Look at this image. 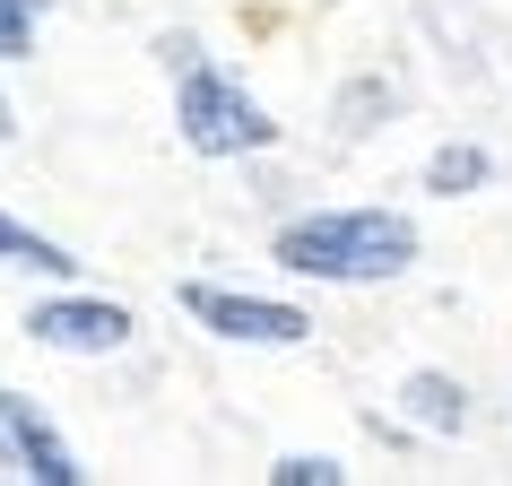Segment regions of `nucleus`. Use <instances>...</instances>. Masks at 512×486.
Here are the masks:
<instances>
[{"mask_svg": "<svg viewBox=\"0 0 512 486\" xmlns=\"http://www.w3.org/2000/svg\"><path fill=\"white\" fill-rule=\"evenodd\" d=\"M270 261L296 278H330V287H374L417 261V226L400 209H313L270 235Z\"/></svg>", "mask_w": 512, "mask_h": 486, "instance_id": "f257e3e1", "label": "nucleus"}, {"mask_svg": "<svg viewBox=\"0 0 512 486\" xmlns=\"http://www.w3.org/2000/svg\"><path fill=\"white\" fill-rule=\"evenodd\" d=\"M174 122H183L191 157H252V148H278L270 105H261L235 70H217L209 53L174 61Z\"/></svg>", "mask_w": 512, "mask_h": 486, "instance_id": "f03ea898", "label": "nucleus"}, {"mask_svg": "<svg viewBox=\"0 0 512 486\" xmlns=\"http://www.w3.org/2000/svg\"><path fill=\"white\" fill-rule=\"evenodd\" d=\"M174 296H183V313L200 330L235 339V348H304V339H313V313H304V304L243 296V287H209V278H183Z\"/></svg>", "mask_w": 512, "mask_h": 486, "instance_id": "7ed1b4c3", "label": "nucleus"}, {"mask_svg": "<svg viewBox=\"0 0 512 486\" xmlns=\"http://www.w3.org/2000/svg\"><path fill=\"white\" fill-rule=\"evenodd\" d=\"M0 478H35V486H79L87 469L70 460V443L53 434V417L0 382Z\"/></svg>", "mask_w": 512, "mask_h": 486, "instance_id": "20e7f679", "label": "nucleus"}, {"mask_svg": "<svg viewBox=\"0 0 512 486\" xmlns=\"http://www.w3.org/2000/svg\"><path fill=\"white\" fill-rule=\"evenodd\" d=\"M35 348H61V356H113L131 339V304H105V296H44L27 304V322H18Z\"/></svg>", "mask_w": 512, "mask_h": 486, "instance_id": "39448f33", "label": "nucleus"}, {"mask_svg": "<svg viewBox=\"0 0 512 486\" xmlns=\"http://www.w3.org/2000/svg\"><path fill=\"white\" fill-rule=\"evenodd\" d=\"M0 270H35V278H79V252L53 235H35V226H18V217L0 209Z\"/></svg>", "mask_w": 512, "mask_h": 486, "instance_id": "423d86ee", "label": "nucleus"}, {"mask_svg": "<svg viewBox=\"0 0 512 486\" xmlns=\"http://www.w3.org/2000/svg\"><path fill=\"white\" fill-rule=\"evenodd\" d=\"M400 408H408L426 434H460V426H469V391H460L452 374H408V382H400Z\"/></svg>", "mask_w": 512, "mask_h": 486, "instance_id": "0eeeda50", "label": "nucleus"}, {"mask_svg": "<svg viewBox=\"0 0 512 486\" xmlns=\"http://www.w3.org/2000/svg\"><path fill=\"white\" fill-rule=\"evenodd\" d=\"M486 174H495V157H486L478 139H443L426 157V191L434 200H469V191H486Z\"/></svg>", "mask_w": 512, "mask_h": 486, "instance_id": "6e6552de", "label": "nucleus"}, {"mask_svg": "<svg viewBox=\"0 0 512 486\" xmlns=\"http://www.w3.org/2000/svg\"><path fill=\"white\" fill-rule=\"evenodd\" d=\"M44 9H53V0H0V61H27V53H35Z\"/></svg>", "mask_w": 512, "mask_h": 486, "instance_id": "1a4fd4ad", "label": "nucleus"}, {"mask_svg": "<svg viewBox=\"0 0 512 486\" xmlns=\"http://www.w3.org/2000/svg\"><path fill=\"white\" fill-rule=\"evenodd\" d=\"M339 478H348V469H339L330 452H287L270 469V486H339Z\"/></svg>", "mask_w": 512, "mask_h": 486, "instance_id": "9d476101", "label": "nucleus"}, {"mask_svg": "<svg viewBox=\"0 0 512 486\" xmlns=\"http://www.w3.org/2000/svg\"><path fill=\"white\" fill-rule=\"evenodd\" d=\"M0 139H9V96H0Z\"/></svg>", "mask_w": 512, "mask_h": 486, "instance_id": "9b49d317", "label": "nucleus"}]
</instances>
